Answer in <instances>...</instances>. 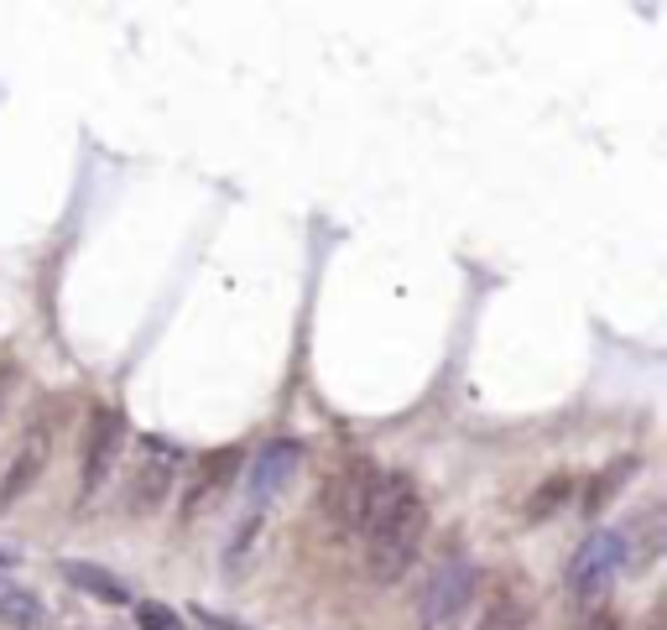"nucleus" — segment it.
I'll return each instance as SVG.
<instances>
[{"label": "nucleus", "mask_w": 667, "mask_h": 630, "mask_svg": "<svg viewBox=\"0 0 667 630\" xmlns=\"http://www.w3.org/2000/svg\"><path fill=\"white\" fill-rule=\"evenodd\" d=\"M297 458H303L297 438H276V443H266V449L251 458V506H255V511H261V506H272L276 495L287 490Z\"/></svg>", "instance_id": "obj_5"}, {"label": "nucleus", "mask_w": 667, "mask_h": 630, "mask_svg": "<svg viewBox=\"0 0 667 630\" xmlns=\"http://www.w3.org/2000/svg\"><path fill=\"white\" fill-rule=\"evenodd\" d=\"M579 630H621V620H615L610 610H600V615H589V620H584Z\"/></svg>", "instance_id": "obj_18"}, {"label": "nucleus", "mask_w": 667, "mask_h": 630, "mask_svg": "<svg viewBox=\"0 0 667 630\" xmlns=\"http://www.w3.org/2000/svg\"><path fill=\"white\" fill-rule=\"evenodd\" d=\"M657 552H663V506H647V516H642V563H657Z\"/></svg>", "instance_id": "obj_15"}, {"label": "nucleus", "mask_w": 667, "mask_h": 630, "mask_svg": "<svg viewBox=\"0 0 667 630\" xmlns=\"http://www.w3.org/2000/svg\"><path fill=\"white\" fill-rule=\"evenodd\" d=\"M631 474H636V458H615L610 469L594 474V485L584 490V516H600V511H605V506H610V495L621 490V485H626Z\"/></svg>", "instance_id": "obj_12"}, {"label": "nucleus", "mask_w": 667, "mask_h": 630, "mask_svg": "<svg viewBox=\"0 0 667 630\" xmlns=\"http://www.w3.org/2000/svg\"><path fill=\"white\" fill-rule=\"evenodd\" d=\"M375 490V464L371 458H350L345 469L334 474L329 485V516L350 532V527H360V516H365V500H371Z\"/></svg>", "instance_id": "obj_6"}, {"label": "nucleus", "mask_w": 667, "mask_h": 630, "mask_svg": "<svg viewBox=\"0 0 667 630\" xmlns=\"http://www.w3.org/2000/svg\"><path fill=\"white\" fill-rule=\"evenodd\" d=\"M0 620L17 630H37L42 626V599L26 584H17V578H6L0 573Z\"/></svg>", "instance_id": "obj_11"}, {"label": "nucleus", "mask_w": 667, "mask_h": 630, "mask_svg": "<svg viewBox=\"0 0 667 630\" xmlns=\"http://www.w3.org/2000/svg\"><path fill=\"white\" fill-rule=\"evenodd\" d=\"M474 630H527V610H522L516 599H501V605L485 610V620H480Z\"/></svg>", "instance_id": "obj_14"}, {"label": "nucleus", "mask_w": 667, "mask_h": 630, "mask_svg": "<svg viewBox=\"0 0 667 630\" xmlns=\"http://www.w3.org/2000/svg\"><path fill=\"white\" fill-rule=\"evenodd\" d=\"M194 615L204 630H245V626H236V620H225V615H209V610H194Z\"/></svg>", "instance_id": "obj_17"}, {"label": "nucleus", "mask_w": 667, "mask_h": 630, "mask_svg": "<svg viewBox=\"0 0 667 630\" xmlns=\"http://www.w3.org/2000/svg\"><path fill=\"white\" fill-rule=\"evenodd\" d=\"M63 578H68L74 589H84L89 599H99V605H131L125 578H116V573L99 568V563H79V557H68V563H63Z\"/></svg>", "instance_id": "obj_10"}, {"label": "nucleus", "mask_w": 667, "mask_h": 630, "mask_svg": "<svg viewBox=\"0 0 667 630\" xmlns=\"http://www.w3.org/2000/svg\"><path fill=\"white\" fill-rule=\"evenodd\" d=\"M474 589H480V573H474L470 557H444L438 568H433L428 589H423V630H453L459 626V615L474 605Z\"/></svg>", "instance_id": "obj_3"}, {"label": "nucleus", "mask_w": 667, "mask_h": 630, "mask_svg": "<svg viewBox=\"0 0 667 630\" xmlns=\"http://www.w3.org/2000/svg\"><path fill=\"white\" fill-rule=\"evenodd\" d=\"M125 438H131V428H125V417H120L116 407L95 412V422H89V438H84V464H79V495H84V500H89V495H99V485L110 479L120 449H125Z\"/></svg>", "instance_id": "obj_4"}, {"label": "nucleus", "mask_w": 667, "mask_h": 630, "mask_svg": "<svg viewBox=\"0 0 667 630\" xmlns=\"http://www.w3.org/2000/svg\"><path fill=\"white\" fill-rule=\"evenodd\" d=\"M0 396H6V391H0Z\"/></svg>", "instance_id": "obj_19"}, {"label": "nucleus", "mask_w": 667, "mask_h": 630, "mask_svg": "<svg viewBox=\"0 0 667 630\" xmlns=\"http://www.w3.org/2000/svg\"><path fill=\"white\" fill-rule=\"evenodd\" d=\"M240 464H245V453H240V449H215V453H209V458L198 464V479H194V490H188V500H183V516H198L204 506H215L219 495L240 479Z\"/></svg>", "instance_id": "obj_8"}, {"label": "nucleus", "mask_w": 667, "mask_h": 630, "mask_svg": "<svg viewBox=\"0 0 667 630\" xmlns=\"http://www.w3.org/2000/svg\"><path fill=\"white\" fill-rule=\"evenodd\" d=\"M626 557H631V542L621 532H610V527L589 532L584 548L573 552V563H569V594L579 605H605V594L615 589Z\"/></svg>", "instance_id": "obj_2"}, {"label": "nucleus", "mask_w": 667, "mask_h": 630, "mask_svg": "<svg viewBox=\"0 0 667 630\" xmlns=\"http://www.w3.org/2000/svg\"><path fill=\"white\" fill-rule=\"evenodd\" d=\"M167 485H173V458H162V449H157L136 469V479L125 485V511H131V516L157 511L162 500H167Z\"/></svg>", "instance_id": "obj_9"}, {"label": "nucleus", "mask_w": 667, "mask_h": 630, "mask_svg": "<svg viewBox=\"0 0 667 630\" xmlns=\"http://www.w3.org/2000/svg\"><path fill=\"white\" fill-rule=\"evenodd\" d=\"M136 626L141 630H183V615L167 605H136Z\"/></svg>", "instance_id": "obj_16"}, {"label": "nucleus", "mask_w": 667, "mask_h": 630, "mask_svg": "<svg viewBox=\"0 0 667 630\" xmlns=\"http://www.w3.org/2000/svg\"><path fill=\"white\" fill-rule=\"evenodd\" d=\"M569 490H573L569 474H553L548 485H537V490H532V500H527V521H548V516L558 511L564 500H569Z\"/></svg>", "instance_id": "obj_13"}, {"label": "nucleus", "mask_w": 667, "mask_h": 630, "mask_svg": "<svg viewBox=\"0 0 667 630\" xmlns=\"http://www.w3.org/2000/svg\"><path fill=\"white\" fill-rule=\"evenodd\" d=\"M47 458H53V438L47 433H32L17 443V453H11V464H6V474H0V506H17L21 495L32 490L42 479V469H47Z\"/></svg>", "instance_id": "obj_7"}, {"label": "nucleus", "mask_w": 667, "mask_h": 630, "mask_svg": "<svg viewBox=\"0 0 667 630\" xmlns=\"http://www.w3.org/2000/svg\"><path fill=\"white\" fill-rule=\"evenodd\" d=\"M365 532V573L375 584H396L417 563V548L428 537V506L417 495L413 474H375V490L360 516Z\"/></svg>", "instance_id": "obj_1"}]
</instances>
